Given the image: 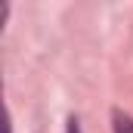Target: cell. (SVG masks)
Returning a JSON list of instances; mask_svg holds the SVG:
<instances>
[{"mask_svg":"<svg viewBox=\"0 0 133 133\" xmlns=\"http://www.w3.org/2000/svg\"><path fill=\"white\" fill-rule=\"evenodd\" d=\"M111 127H115V133H133V118L127 111L115 108V111H111Z\"/></svg>","mask_w":133,"mask_h":133,"instance_id":"1","label":"cell"},{"mask_svg":"<svg viewBox=\"0 0 133 133\" xmlns=\"http://www.w3.org/2000/svg\"><path fill=\"white\" fill-rule=\"evenodd\" d=\"M3 133H12V118H9V111H3Z\"/></svg>","mask_w":133,"mask_h":133,"instance_id":"2","label":"cell"},{"mask_svg":"<svg viewBox=\"0 0 133 133\" xmlns=\"http://www.w3.org/2000/svg\"><path fill=\"white\" fill-rule=\"evenodd\" d=\"M65 133H81V127H77V121H68V130Z\"/></svg>","mask_w":133,"mask_h":133,"instance_id":"3","label":"cell"}]
</instances>
